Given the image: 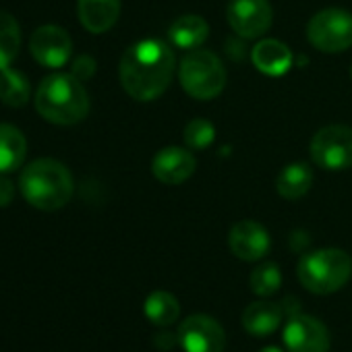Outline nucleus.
Wrapping results in <instances>:
<instances>
[{"instance_id":"b1692460","label":"nucleus","mask_w":352,"mask_h":352,"mask_svg":"<svg viewBox=\"0 0 352 352\" xmlns=\"http://www.w3.org/2000/svg\"><path fill=\"white\" fill-rule=\"evenodd\" d=\"M185 143L189 149H195V151H201V149H208L214 139H216V129L210 120L206 118H193L187 122L185 126Z\"/></svg>"},{"instance_id":"2eb2a0df","label":"nucleus","mask_w":352,"mask_h":352,"mask_svg":"<svg viewBox=\"0 0 352 352\" xmlns=\"http://www.w3.org/2000/svg\"><path fill=\"white\" fill-rule=\"evenodd\" d=\"M251 60L255 65V69L267 77H280L284 73L290 71L292 67V52L286 44L278 42V40H261L253 52H251Z\"/></svg>"},{"instance_id":"aec40b11","label":"nucleus","mask_w":352,"mask_h":352,"mask_svg":"<svg viewBox=\"0 0 352 352\" xmlns=\"http://www.w3.org/2000/svg\"><path fill=\"white\" fill-rule=\"evenodd\" d=\"M143 313L147 317V321H151L157 327H168L172 323H176L181 315V305L176 300L174 294L166 292V290H155L145 298L143 305Z\"/></svg>"},{"instance_id":"393cba45","label":"nucleus","mask_w":352,"mask_h":352,"mask_svg":"<svg viewBox=\"0 0 352 352\" xmlns=\"http://www.w3.org/2000/svg\"><path fill=\"white\" fill-rule=\"evenodd\" d=\"M94 73H96V60H94L91 56H79V58L73 63V71H71V75H75L79 81L89 79Z\"/></svg>"},{"instance_id":"f3484780","label":"nucleus","mask_w":352,"mask_h":352,"mask_svg":"<svg viewBox=\"0 0 352 352\" xmlns=\"http://www.w3.org/2000/svg\"><path fill=\"white\" fill-rule=\"evenodd\" d=\"M210 36V25L199 15H183L168 28V40L181 50H197Z\"/></svg>"},{"instance_id":"6e6552de","label":"nucleus","mask_w":352,"mask_h":352,"mask_svg":"<svg viewBox=\"0 0 352 352\" xmlns=\"http://www.w3.org/2000/svg\"><path fill=\"white\" fill-rule=\"evenodd\" d=\"M179 344L185 352H224L226 331L220 321L210 315H189L179 325Z\"/></svg>"},{"instance_id":"dca6fc26","label":"nucleus","mask_w":352,"mask_h":352,"mask_svg":"<svg viewBox=\"0 0 352 352\" xmlns=\"http://www.w3.org/2000/svg\"><path fill=\"white\" fill-rule=\"evenodd\" d=\"M284 311L280 302H272V300H257L251 302L245 313H243V327L247 333L263 338L274 333L280 323H282Z\"/></svg>"},{"instance_id":"423d86ee","label":"nucleus","mask_w":352,"mask_h":352,"mask_svg":"<svg viewBox=\"0 0 352 352\" xmlns=\"http://www.w3.org/2000/svg\"><path fill=\"white\" fill-rule=\"evenodd\" d=\"M307 38L313 48L325 54H340L352 46V13L342 9H323L311 17Z\"/></svg>"},{"instance_id":"bb28decb","label":"nucleus","mask_w":352,"mask_h":352,"mask_svg":"<svg viewBox=\"0 0 352 352\" xmlns=\"http://www.w3.org/2000/svg\"><path fill=\"white\" fill-rule=\"evenodd\" d=\"M153 340H155V346H157L160 350H172L176 344H179V336H174V333H170V331H162V333H157Z\"/></svg>"},{"instance_id":"5701e85b","label":"nucleus","mask_w":352,"mask_h":352,"mask_svg":"<svg viewBox=\"0 0 352 352\" xmlns=\"http://www.w3.org/2000/svg\"><path fill=\"white\" fill-rule=\"evenodd\" d=\"M249 286L251 290L257 294V296H272L280 290L282 286V272L280 267L274 263V261H265V263H259L253 272H251V278H249Z\"/></svg>"},{"instance_id":"39448f33","label":"nucleus","mask_w":352,"mask_h":352,"mask_svg":"<svg viewBox=\"0 0 352 352\" xmlns=\"http://www.w3.org/2000/svg\"><path fill=\"white\" fill-rule=\"evenodd\" d=\"M179 81L191 98L214 100L226 85V69L214 52L189 50L179 65Z\"/></svg>"},{"instance_id":"f03ea898","label":"nucleus","mask_w":352,"mask_h":352,"mask_svg":"<svg viewBox=\"0 0 352 352\" xmlns=\"http://www.w3.org/2000/svg\"><path fill=\"white\" fill-rule=\"evenodd\" d=\"M19 187L25 201L42 212H56L65 208L75 191L69 168L50 157L32 162L21 172Z\"/></svg>"},{"instance_id":"7ed1b4c3","label":"nucleus","mask_w":352,"mask_h":352,"mask_svg":"<svg viewBox=\"0 0 352 352\" xmlns=\"http://www.w3.org/2000/svg\"><path fill=\"white\" fill-rule=\"evenodd\" d=\"M36 110L52 124H77L89 112V96L75 75L54 73L42 79L36 91Z\"/></svg>"},{"instance_id":"c85d7f7f","label":"nucleus","mask_w":352,"mask_h":352,"mask_svg":"<svg viewBox=\"0 0 352 352\" xmlns=\"http://www.w3.org/2000/svg\"><path fill=\"white\" fill-rule=\"evenodd\" d=\"M350 79H352V67H350Z\"/></svg>"},{"instance_id":"f257e3e1","label":"nucleus","mask_w":352,"mask_h":352,"mask_svg":"<svg viewBox=\"0 0 352 352\" xmlns=\"http://www.w3.org/2000/svg\"><path fill=\"white\" fill-rule=\"evenodd\" d=\"M174 75V52L162 40H141L129 46L118 65L122 89L137 102L157 100Z\"/></svg>"},{"instance_id":"4be33fe9","label":"nucleus","mask_w":352,"mask_h":352,"mask_svg":"<svg viewBox=\"0 0 352 352\" xmlns=\"http://www.w3.org/2000/svg\"><path fill=\"white\" fill-rule=\"evenodd\" d=\"M30 94L32 89H30V81L25 75L13 69L0 71V102L13 108H21L28 104Z\"/></svg>"},{"instance_id":"f8f14e48","label":"nucleus","mask_w":352,"mask_h":352,"mask_svg":"<svg viewBox=\"0 0 352 352\" xmlns=\"http://www.w3.org/2000/svg\"><path fill=\"white\" fill-rule=\"evenodd\" d=\"M228 247L241 261H259L270 253V232L253 220H241L230 228Z\"/></svg>"},{"instance_id":"9b49d317","label":"nucleus","mask_w":352,"mask_h":352,"mask_svg":"<svg viewBox=\"0 0 352 352\" xmlns=\"http://www.w3.org/2000/svg\"><path fill=\"white\" fill-rule=\"evenodd\" d=\"M32 56L48 69H60L69 63L73 54V40L71 36L58 25H44L38 28L30 38Z\"/></svg>"},{"instance_id":"1a4fd4ad","label":"nucleus","mask_w":352,"mask_h":352,"mask_svg":"<svg viewBox=\"0 0 352 352\" xmlns=\"http://www.w3.org/2000/svg\"><path fill=\"white\" fill-rule=\"evenodd\" d=\"M226 17L236 36L255 40L270 32L274 11L270 0H230Z\"/></svg>"},{"instance_id":"9d476101","label":"nucleus","mask_w":352,"mask_h":352,"mask_svg":"<svg viewBox=\"0 0 352 352\" xmlns=\"http://www.w3.org/2000/svg\"><path fill=\"white\" fill-rule=\"evenodd\" d=\"M282 340L288 352H329L331 344L325 323L302 313L288 319Z\"/></svg>"},{"instance_id":"0eeeda50","label":"nucleus","mask_w":352,"mask_h":352,"mask_svg":"<svg viewBox=\"0 0 352 352\" xmlns=\"http://www.w3.org/2000/svg\"><path fill=\"white\" fill-rule=\"evenodd\" d=\"M311 160L329 172H340L352 166V129L329 124L319 129L311 139Z\"/></svg>"},{"instance_id":"6ab92c4d","label":"nucleus","mask_w":352,"mask_h":352,"mask_svg":"<svg viewBox=\"0 0 352 352\" xmlns=\"http://www.w3.org/2000/svg\"><path fill=\"white\" fill-rule=\"evenodd\" d=\"M311 185H313V170L305 162L288 164L278 174V181H276L278 195L288 201H296V199L305 197L309 193Z\"/></svg>"},{"instance_id":"cd10ccee","label":"nucleus","mask_w":352,"mask_h":352,"mask_svg":"<svg viewBox=\"0 0 352 352\" xmlns=\"http://www.w3.org/2000/svg\"><path fill=\"white\" fill-rule=\"evenodd\" d=\"M259 352H284L282 348H278V346H263Z\"/></svg>"},{"instance_id":"412c9836","label":"nucleus","mask_w":352,"mask_h":352,"mask_svg":"<svg viewBox=\"0 0 352 352\" xmlns=\"http://www.w3.org/2000/svg\"><path fill=\"white\" fill-rule=\"evenodd\" d=\"M21 50V30L13 15L0 11V71L11 67Z\"/></svg>"},{"instance_id":"20e7f679","label":"nucleus","mask_w":352,"mask_h":352,"mask_svg":"<svg viewBox=\"0 0 352 352\" xmlns=\"http://www.w3.org/2000/svg\"><path fill=\"white\" fill-rule=\"evenodd\" d=\"M352 274V259L342 249H317L300 257L296 265L298 282L305 290L325 296L346 286Z\"/></svg>"},{"instance_id":"4468645a","label":"nucleus","mask_w":352,"mask_h":352,"mask_svg":"<svg viewBox=\"0 0 352 352\" xmlns=\"http://www.w3.org/2000/svg\"><path fill=\"white\" fill-rule=\"evenodd\" d=\"M81 25L91 34H104L118 21L120 0H77Z\"/></svg>"},{"instance_id":"ddd939ff","label":"nucleus","mask_w":352,"mask_h":352,"mask_svg":"<svg viewBox=\"0 0 352 352\" xmlns=\"http://www.w3.org/2000/svg\"><path fill=\"white\" fill-rule=\"evenodd\" d=\"M197 168L195 155L185 147H164L151 160V172L164 185H181Z\"/></svg>"},{"instance_id":"a878e982","label":"nucleus","mask_w":352,"mask_h":352,"mask_svg":"<svg viewBox=\"0 0 352 352\" xmlns=\"http://www.w3.org/2000/svg\"><path fill=\"white\" fill-rule=\"evenodd\" d=\"M13 197H15V187H13V183L7 179V176H0V208L11 206Z\"/></svg>"},{"instance_id":"a211bd4d","label":"nucleus","mask_w":352,"mask_h":352,"mask_svg":"<svg viewBox=\"0 0 352 352\" xmlns=\"http://www.w3.org/2000/svg\"><path fill=\"white\" fill-rule=\"evenodd\" d=\"M25 155H28L25 135L13 124L0 122V174L21 168Z\"/></svg>"}]
</instances>
